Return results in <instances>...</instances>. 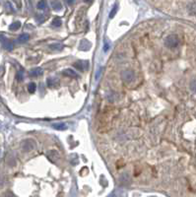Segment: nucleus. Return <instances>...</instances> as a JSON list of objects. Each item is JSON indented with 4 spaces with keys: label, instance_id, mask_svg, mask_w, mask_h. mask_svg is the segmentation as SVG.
Here are the masks:
<instances>
[{
    "label": "nucleus",
    "instance_id": "nucleus-26",
    "mask_svg": "<svg viewBox=\"0 0 196 197\" xmlns=\"http://www.w3.org/2000/svg\"><path fill=\"white\" fill-rule=\"evenodd\" d=\"M84 1L86 2V3H92L93 0H84Z\"/></svg>",
    "mask_w": 196,
    "mask_h": 197
},
{
    "label": "nucleus",
    "instance_id": "nucleus-14",
    "mask_svg": "<svg viewBox=\"0 0 196 197\" xmlns=\"http://www.w3.org/2000/svg\"><path fill=\"white\" fill-rule=\"evenodd\" d=\"M46 82H47V85H48V86H50V87H54L55 85L58 84V80L56 78H53V77H51V78H48V79L46 80Z\"/></svg>",
    "mask_w": 196,
    "mask_h": 197
},
{
    "label": "nucleus",
    "instance_id": "nucleus-9",
    "mask_svg": "<svg viewBox=\"0 0 196 197\" xmlns=\"http://www.w3.org/2000/svg\"><path fill=\"white\" fill-rule=\"evenodd\" d=\"M42 75V69L41 68H35L33 70L30 71V76L31 77H39Z\"/></svg>",
    "mask_w": 196,
    "mask_h": 197
},
{
    "label": "nucleus",
    "instance_id": "nucleus-22",
    "mask_svg": "<svg viewBox=\"0 0 196 197\" xmlns=\"http://www.w3.org/2000/svg\"><path fill=\"white\" fill-rule=\"evenodd\" d=\"M5 197H15V195L12 192H7L6 195H5Z\"/></svg>",
    "mask_w": 196,
    "mask_h": 197
},
{
    "label": "nucleus",
    "instance_id": "nucleus-23",
    "mask_svg": "<svg viewBox=\"0 0 196 197\" xmlns=\"http://www.w3.org/2000/svg\"><path fill=\"white\" fill-rule=\"evenodd\" d=\"M108 47H110V44H108L107 42V44H105V46H104V50H105V51H107V50H108Z\"/></svg>",
    "mask_w": 196,
    "mask_h": 197
},
{
    "label": "nucleus",
    "instance_id": "nucleus-16",
    "mask_svg": "<svg viewBox=\"0 0 196 197\" xmlns=\"http://www.w3.org/2000/svg\"><path fill=\"white\" fill-rule=\"evenodd\" d=\"M37 90V85L35 83H30L28 86V91L29 93H35V91Z\"/></svg>",
    "mask_w": 196,
    "mask_h": 197
},
{
    "label": "nucleus",
    "instance_id": "nucleus-10",
    "mask_svg": "<svg viewBox=\"0 0 196 197\" xmlns=\"http://www.w3.org/2000/svg\"><path fill=\"white\" fill-rule=\"evenodd\" d=\"M52 127L56 130H66L67 129V125H66L64 122H60V123H53L52 124Z\"/></svg>",
    "mask_w": 196,
    "mask_h": 197
},
{
    "label": "nucleus",
    "instance_id": "nucleus-20",
    "mask_svg": "<svg viewBox=\"0 0 196 197\" xmlns=\"http://www.w3.org/2000/svg\"><path fill=\"white\" fill-rule=\"evenodd\" d=\"M190 89H191L194 93H196V80L191 81V83H190Z\"/></svg>",
    "mask_w": 196,
    "mask_h": 197
},
{
    "label": "nucleus",
    "instance_id": "nucleus-12",
    "mask_svg": "<svg viewBox=\"0 0 196 197\" xmlns=\"http://www.w3.org/2000/svg\"><path fill=\"white\" fill-rule=\"evenodd\" d=\"M37 7H38V9H39V10L46 9V7H47V1H46V0H39L38 5H37Z\"/></svg>",
    "mask_w": 196,
    "mask_h": 197
},
{
    "label": "nucleus",
    "instance_id": "nucleus-4",
    "mask_svg": "<svg viewBox=\"0 0 196 197\" xmlns=\"http://www.w3.org/2000/svg\"><path fill=\"white\" fill-rule=\"evenodd\" d=\"M34 148H35V143H34L31 139L25 140L22 143V149L24 151H26V152L33 150Z\"/></svg>",
    "mask_w": 196,
    "mask_h": 197
},
{
    "label": "nucleus",
    "instance_id": "nucleus-24",
    "mask_svg": "<svg viewBox=\"0 0 196 197\" xmlns=\"http://www.w3.org/2000/svg\"><path fill=\"white\" fill-rule=\"evenodd\" d=\"M100 72H102V68L99 69V71H98V73L96 74V79H99V77L100 75Z\"/></svg>",
    "mask_w": 196,
    "mask_h": 197
},
{
    "label": "nucleus",
    "instance_id": "nucleus-3",
    "mask_svg": "<svg viewBox=\"0 0 196 197\" xmlns=\"http://www.w3.org/2000/svg\"><path fill=\"white\" fill-rule=\"evenodd\" d=\"M134 77H135V75H134L133 71L126 70L122 73V78L126 83H131V82L134 80Z\"/></svg>",
    "mask_w": 196,
    "mask_h": 197
},
{
    "label": "nucleus",
    "instance_id": "nucleus-21",
    "mask_svg": "<svg viewBox=\"0 0 196 197\" xmlns=\"http://www.w3.org/2000/svg\"><path fill=\"white\" fill-rule=\"evenodd\" d=\"M23 78H24V72L21 70V71H19V72L17 73V80H18V81H22Z\"/></svg>",
    "mask_w": 196,
    "mask_h": 197
},
{
    "label": "nucleus",
    "instance_id": "nucleus-1",
    "mask_svg": "<svg viewBox=\"0 0 196 197\" xmlns=\"http://www.w3.org/2000/svg\"><path fill=\"white\" fill-rule=\"evenodd\" d=\"M166 46L169 47V49H174V47H176L179 44V39L178 37L176 34H169L168 38L166 39L165 42Z\"/></svg>",
    "mask_w": 196,
    "mask_h": 197
},
{
    "label": "nucleus",
    "instance_id": "nucleus-15",
    "mask_svg": "<svg viewBox=\"0 0 196 197\" xmlns=\"http://www.w3.org/2000/svg\"><path fill=\"white\" fill-rule=\"evenodd\" d=\"M188 12L191 15H196V3H191L188 5Z\"/></svg>",
    "mask_w": 196,
    "mask_h": 197
},
{
    "label": "nucleus",
    "instance_id": "nucleus-7",
    "mask_svg": "<svg viewBox=\"0 0 196 197\" xmlns=\"http://www.w3.org/2000/svg\"><path fill=\"white\" fill-rule=\"evenodd\" d=\"M51 7L54 11H60V10H62V4L60 3V1H58V0L51 1Z\"/></svg>",
    "mask_w": 196,
    "mask_h": 197
},
{
    "label": "nucleus",
    "instance_id": "nucleus-27",
    "mask_svg": "<svg viewBox=\"0 0 196 197\" xmlns=\"http://www.w3.org/2000/svg\"><path fill=\"white\" fill-rule=\"evenodd\" d=\"M108 197H116V195H115V193H113V194H110V196H108Z\"/></svg>",
    "mask_w": 196,
    "mask_h": 197
},
{
    "label": "nucleus",
    "instance_id": "nucleus-25",
    "mask_svg": "<svg viewBox=\"0 0 196 197\" xmlns=\"http://www.w3.org/2000/svg\"><path fill=\"white\" fill-rule=\"evenodd\" d=\"M66 1H67V3L69 5H72L74 2H75V0H66Z\"/></svg>",
    "mask_w": 196,
    "mask_h": 197
},
{
    "label": "nucleus",
    "instance_id": "nucleus-19",
    "mask_svg": "<svg viewBox=\"0 0 196 197\" xmlns=\"http://www.w3.org/2000/svg\"><path fill=\"white\" fill-rule=\"evenodd\" d=\"M116 12H117V5H115V7H113V9L110 11V18H113L116 14Z\"/></svg>",
    "mask_w": 196,
    "mask_h": 197
},
{
    "label": "nucleus",
    "instance_id": "nucleus-6",
    "mask_svg": "<svg viewBox=\"0 0 196 197\" xmlns=\"http://www.w3.org/2000/svg\"><path fill=\"white\" fill-rule=\"evenodd\" d=\"M63 44H59V42H55V44H49V49L51 50H53V51H60V50L63 49Z\"/></svg>",
    "mask_w": 196,
    "mask_h": 197
},
{
    "label": "nucleus",
    "instance_id": "nucleus-8",
    "mask_svg": "<svg viewBox=\"0 0 196 197\" xmlns=\"http://www.w3.org/2000/svg\"><path fill=\"white\" fill-rule=\"evenodd\" d=\"M62 74H63V75H65V76H67V77H78L77 73H76L75 71L73 70V69H69V68L63 70Z\"/></svg>",
    "mask_w": 196,
    "mask_h": 197
},
{
    "label": "nucleus",
    "instance_id": "nucleus-17",
    "mask_svg": "<svg viewBox=\"0 0 196 197\" xmlns=\"http://www.w3.org/2000/svg\"><path fill=\"white\" fill-rule=\"evenodd\" d=\"M61 24H62V22L59 18H54L53 21H52V26L53 27H60Z\"/></svg>",
    "mask_w": 196,
    "mask_h": 197
},
{
    "label": "nucleus",
    "instance_id": "nucleus-13",
    "mask_svg": "<svg viewBox=\"0 0 196 197\" xmlns=\"http://www.w3.org/2000/svg\"><path fill=\"white\" fill-rule=\"evenodd\" d=\"M20 27H21V23L19 21H17V22H14L9 26V30L10 31H17L20 29Z\"/></svg>",
    "mask_w": 196,
    "mask_h": 197
},
{
    "label": "nucleus",
    "instance_id": "nucleus-5",
    "mask_svg": "<svg viewBox=\"0 0 196 197\" xmlns=\"http://www.w3.org/2000/svg\"><path fill=\"white\" fill-rule=\"evenodd\" d=\"M88 63L87 62H84V61H77V62H75L73 64V66L75 68L79 69V70H84V69H86L88 67Z\"/></svg>",
    "mask_w": 196,
    "mask_h": 197
},
{
    "label": "nucleus",
    "instance_id": "nucleus-2",
    "mask_svg": "<svg viewBox=\"0 0 196 197\" xmlns=\"http://www.w3.org/2000/svg\"><path fill=\"white\" fill-rule=\"evenodd\" d=\"M0 42H1L2 46H3V47L6 50L10 51V50L13 49V42L7 38H5L4 36H2V34H0Z\"/></svg>",
    "mask_w": 196,
    "mask_h": 197
},
{
    "label": "nucleus",
    "instance_id": "nucleus-11",
    "mask_svg": "<svg viewBox=\"0 0 196 197\" xmlns=\"http://www.w3.org/2000/svg\"><path fill=\"white\" fill-rule=\"evenodd\" d=\"M29 39H30V36H29L28 34H20L19 38H18V42L24 44V42H28Z\"/></svg>",
    "mask_w": 196,
    "mask_h": 197
},
{
    "label": "nucleus",
    "instance_id": "nucleus-18",
    "mask_svg": "<svg viewBox=\"0 0 196 197\" xmlns=\"http://www.w3.org/2000/svg\"><path fill=\"white\" fill-rule=\"evenodd\" d=\"M129 179H130V177H129V175L127 174H123L120 177V182H128Z\"/></svg>",
    "mask_w": 196,
    "mask_h": 197
}]
</instances>
